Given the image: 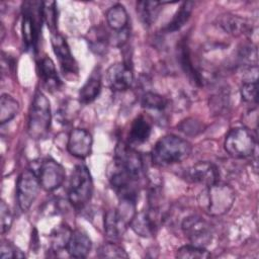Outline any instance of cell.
Returning <instances> with one entry per match:
<instances>
[{"instance_id":"cell-1","label":"cell","mask_w":259,"mask_h":259,"mask_svg":"<svg viewBox=\"0 0 259 259\" xmlns=\"http://www.w3.org/2000/svg\"><path fill=\"white\" fill-rule=\"evenodd\" d=\"M191 144L175 135H167L161 138L152 150V161L155 165L166 166L180 163L191 154Z\"/></svg>"},{"instance_id":"cell-2","label":"cell","mask_w":259,"mask_h":259,"mask_svg":"<svg viewBox=\"0 0 259 259\" xmlns=\"http://www.w3.org/2000/svg\"><path fill=\"white\" fill-rule=\"evenodd\" d=\"M52 121L51 104L47 96L36 91L28 112L27 133L31 139L44 138L50 131Z\"/></svg>"},{"instance_id":"cell-3","label":"cell","mask_w":259,"mask_h":259,"mask_svg":"<svg viewBox=\"0 0 259 259\" xmlns=\"http://www.w3.org/2000/svg\"><path fill=\"white\" fill-rule=\"evenodd\" d=\"M200 197V205L208 214L215 217L230 210L236 199V192L229 184L217 182L207 186Z\"/></svg>"},{"instance_id":"cell-4","label":"cell","mask_w":259,"mask_h":259,"mask_svg":"<svg viewBox=\"0 0 259 259\" xmlns=\"http://www.w3.org/2000/svg\"><path fill=\"white\" fill-rule=\"evenodd\" d=\"M42 20V2L26 1L23 3L21 31L26 49L37 50Z\"/></svg>"},{"instance_id":"cell-5","label":"cell","mask_w":259,"mask_h":259,"mask_svg":"<svg viewBox=\"0 0 259 259\" xmlns=\"http://www.w3.org/2000/svg\"><path fill=\"white\" fill-rule=\"evenodd\" d=\"M93 193V181L88 168L77 165L71 175L68 198L71 204L77 208H83L91 199Z\"/></svg>"},{"instance_id":"cell-6","label":"cell","mask_w":259,"mask_h":259,"mask_svg":"<svg viewBox=\"0 0 259 259\" xmlns=\"http://www.w3.org/2000/svg\"><path fill=\"white\" fill-rule=\"evenodd\" d=\"M224 147L233 158H248L256 150V138L247 127H234L227 134Z\"/></svg>"},{"instance_id":"cell-7","label":"cell","mask_w":259,"mask_h":259,"mask_svg":"<svg viewBox=\"0 0 259 259\" xmlns=\"http://www.w3.org/2000/svg\"><path fill=\"white\" fill-rule=\"evenodd\" d=\"M40 183L37 175L32 170L22 171L16 182V199L19 208L22 211H27L39 191Z\"/></svg>"},{"instance_id":"cell-8","label":"cell","mask_w":259,"mask_h":259,"mask_svg":"<svg viewBox=\"0 0 259 259\" xmlns=\"http://www.w3.org/2000/svg\"><path fill=\"white\" fill-rule=\"evenodd\" d=\"M181 229L191 245L205 248L212 240L210 225L199 215H189L181 224Z\"/></svg>"},{"instance_id":"cell-9","label":"cell","mask_w":259,"mask_h":259,"mask_svg":"<svg viewBox=\"0 0 259 259\" xmlns=\"http://www.w3.org/2000/svg\"><path fill=\"white\" fill-rule=\"evenodd\" d=\"M36 175L38 177L40 187L46 191H54L58 189L66 178L64 167L51 158H47L41 161Z\"/></svg>"},{"instance_id":"cell-10","label":"cell","mask_w":259,"mask_h":259,"mask_svg":"<svg viewBox=\"0 0 259 259\" xmlns=\"http://www.w3.org/2000/svg\"><path fill=\"white\" fill-rule=\"evenodd\" d=\"M114 165L137 178H140L144 170V163L141 154L131 146L123 143L118 144L115 148Z\"/></svg>"},{"instance_id":"cell-11","label":"cell","mask_w":259,"mask_h":259,"mask_svg":"<svg viewBox=\"0 0 259 259\" xmlns=\"http://www.w3.org/2000/svg\"><path fill=\"white\" fill-rule=\"evenodd\" d=\"M105 16L109 28L115 33L114 39L118 45H122L128 37L130 18L126 9L117 3L107 9Z\"/></svg>"},{"instance_id":"cell-12","label":"cell","mask_w":259,"mask_h":259,"mask_svg":"<svg viewBox=\"0 0 259 259\" xmlns=\"http://www.w3.org/2000/svg\"><path fill=\"white\" fill-rule=\"evenodd\" d=\"M184 178L188 182L202 184L207 187L219 182L220 171L213 163L206 161L198 162L186 169Z\"/></svg>"},{"instance_id":"cell-13","label":"cell","mask_w":259,"mask_h":259,"mask_svg":"<svg viewBox=\"0 0 259 259\" xmlns=\"http://www.w3.org/2000/svg\"><path fill=\"white\" fill-rule=\"evenodd\" d=\"M51 44L64 75H77L78 66L66 38L59 32H56L51 35Z\"/></svg>"},{"instance_id":"cell-14","label":"cell","mask_w":259,"mask_h":259,"mask_svg":"<svg viewBox=\"0 0 259 259\" xmlns=\"http://www.w3.org/2000/svg\"><path fill=\"white\" fill-rule=\"evenodd\" d=\"M106 81L113 91H124L128 89L134 81L132 67L126 63L111 65L106 71Z\"/></svg>"},{"instance_id":"cell-15","label":"cell","mask_w":259,"mask_h":259,"mask_svg":"<svg viewBox=\"0 0 259 259\" xmlns=\"http://www.w3.org/2000/svg\"><path fill=\"white\" fill-rule=\"evenodd\" d=\"M93 139L91 134L85 128H74L68 137V152L79 159H84L91 154Z\"/></svg>"},{"instance_id":"cell-16","label":"cell","mask_w":259,"mask_h":259,"mask_svg":"<svg viewBox=\"0 0 259 259\" xmlns=\"http://www.w3.org/2000/svg\"><path fill=\"white\" fill-rule=\"evenodd\" d=\"M158 210L152 206L149 210L136 212L130 227L137 235L147 238L155 234L158 228Z\"/></svg>"},{"instance_id":"cell-17","label":"cell","mask_w":259,"mask_h":259,"mask_svg":"<svg viewBox=\"0 0 259 259\" xmlns=\"http://www.w3.org/2000/svg\"><path fill=\"white\" fill-rule=\"evenodd\" d=\"M92 247L89 236L82 230H74L71 233L66 250L71 257L85 258Z\"/></svg>"},{"instance_id":"cell-18","label":"cell","mask_w":259,"mask_h":259,"mask_svg":"<svg viewBox=\"0 0 259 259\" xmlns=\"http://www.w3.org/2000/svg\"><path fill=\"white\" fill-rule=\"evenodd\" d=\"M37 72L44 85L51 91L58 90L62 82L58 76L54 62L48 56L42 57L37 63Z\"/></svg>"},{"instance_id":"cell-19","label":"cell","mask_w":259,"mask_h":259,"mask_svg":"<svg viewBox=\"0 0 259 259\" xmlns=\"http://www.w3.org/2000/svg\"><path fill=\"white\" fill-rule=\"evenodd\" d=\"M152 133V123L144 115L136 117L130 127L128 143L131 145H141L148 141Z\"/></svg>"},{"instance_id":"cell-20","label":"cell","mask_w":259,"mask_h":259,"mask_svg":"<svg viewBox=\"0 0 259 259\" xmlns=\"http://www.w3.org/2000/svg\"><path fill=\"white\" fill-rule=\"evenodd\" d=\"M178 60L180 63V66L184 73L188 76V78L196 85L202 84V78L200 73L196 70L194 67L192 60H191V54L189 51V48L187 44L182 40L178 46Z\"/></svg>"},{"instance_id":"cell-21","label":"cell","mask_w":259,"mask_h":259,"mask_svg":"<svg viewBox=\"0 0 259 259\" xmlns=\"http://www.w3.org/2000/svg\"><path fill=\"white\" fill-rule=\"evenodd\" d=\"M101 91V76L99 70L91 73L88 80L79 91V100L83 104H88L94 101Z\"/></svg>"},{"instance_id":"cell-22","label":"cell","mask_w":259,"mask_h":259,"mask_svg":"<svg viewBox=\"0 0 259 259\" xmlns=\"http://www.w3.org/2000/svg\"><path fill=\"white\" fill-rule=\"evenodd\" d=\"M127 224L119 215L116 209H109L104 215V231L108 238L118 239L127 228Z\"/></svg>"},{"instance_id":"cell-23","label":"cell","mask_w":259,"mask_h":259,"mask_svg":"<svg viewBox=\"0 0 259 259\" xmlns=\"http://www.w3.org/2000/svg\"><path fill=\"white\" fill-rule=\"evenodd\" d=\"M87 41L93 53L103 55L110 41V35L105 28L101 26H94L87 33Z\"/></svg>"},{"instance_id":"cell-24","label":"cell","mask_w":259,"mask_h":259,"mask_svg":"<svg viewBox=\"0 0 259 259\" xmlns=\"http://www.w3.org/2000/svg\"><path fill=\"white\" fill-rule=\"evenodd\" d=\"M219 25L228 33L238 35L242 33H247L250 30L248 22L238 15L233 14H223L219 17Z\"/></svg>"},{"instance_id":"cell-25","label":"cell","mask_w":259,"mask_h":259,"mask_svg":"<svg viewBox=\"0 0 259 259\" xmlns=\"http://www.w3.org/2000/svg\"><path fill=\"white\" fill-rule=\"evenodd\" d=\"M193 6H194V3L192 1L183 2L182 5L174 14L173 18L164 27V30L166 32H174L179 30L181 27H183L184 24H186V22L190 18V15L193 10Z\"/></svg>"},{"instance_id":"cell-26","label":"cell","mask_w":259,"mask_h":259,"mask_svg":"<svg viewBox=\"0 0 259 259\" xmlns=\"http://www.w3.org/2000/svg\"><path fill=\"white\" fill-rule=\"evenodd\" d=\"M161 5H162L161 2H155V1L137 2V12L144 25L150 26L155 22V20L157 19L160 13Z\"/></svg>"},{"instance_id":"cell-27","label":"cell","mask_w":259,"mask_h":259,"mask_svg":"<svg viewBox=\"0 0 259 259\" xmlns=\"http://www.w3.org/2000/svg\"><path fill=\"white\" fill-rule=\"evenodd\" d=\"M19 112V103L9 94H2L0 98V122L4 124L13 119Z\"/></svg>"},{"instance_id":"cell-28","label":"cell","mask_w":259,"mask_h":259,"mask_svg":"<svg viewBox=\"0 0 259 259\" xmlns=\"http://www.w3.org/2000/svg\"><path fill=\"white\" fill-rule=\"evenodd\" d=\"M141 104L144 108L162 111L167 107L168 100L160 94L154 92H146L141 98Z\"/></svg>"},{"instance_id":"cell-29","label":"cell","mask_w":259,"mask_h":259,"mask_svg":"<svg viewBox=\"0 0 259 259\" xmlns=\"http://www.w3.org/2000/svg\"><path fill=\"white\" fill-rule=\"evenodd\" d=\"M176 257L180 259H206L210 257V253L202 247L185 245L177 250Z\"/></svg>"},{"instance_id":"cell-30","label":"cell","mask_w":259,"mask_h":259,"mask_svg":"<svg viewBox=\"0 0 259 259\" xmlns=\"http://www.w3.org/2000/svg\"><path fill=\"white\" fill-rule=\"evenodd\" d=\"M57 7L56 2L47 1L42 2V17L44 21L47 23L48 28L51 30V33H56L58 28V16H57Z\"/></svg>"},{"instance_id":"cell-31","label":"cell","mask_w":259,"mask_h":259,"mask_svg":"<svg viewBox=\"0 0 259 259\" xmlns=\"http://www.w3.org/2000/svg\"><path fill=\"white\" fill-rule=\"evenodd\" d=\"M72 231L67 226H60L52 234V248L54 251L66 249Z\"/></svg>"},{"instance_id":"cell-32","label":"cell","mask_w":259,"mask_h":259,"mask_svg":"<svg viewBox=\"0 0 259 259\" xmlns=\"http://www.w3.org/2000/svg\"><path fill=\"white\" fill-rule=\"evenodd\" d=\"M98 257L100 258H127L126 252L115 243H105L98 250Z\"/></svg>"},{"instance_id":"cell-33","label":"cell","mask_w":259,"mask_h":259,"mask_svg":"<svg viewBox=\"0 0 259 259\" xmlns=\"http://www.w3.org/2000/svg\"><path fill=\"white\" fill-rule=\"evenodd\" d=\"M177 127L180 132L184 133L185 135L196 136L199 133L203 132L204 125L200 120H198L196 118H193V117H189V118H186L183 121H181L177 125Z\"/></svg>"},{"instance_id":"cell-34","label":"cell","mask_w":259,"mask_h":259,"mask_svg":"<svg viewBox=\"0 0 259 259\" xmlns=\"http://www.w3.org/2000/svg\"><path fill=\"white\" fill-rule=\"evenodd\" d=\"M242 99L253 103L257 101V80H245L240 89Z\"/></svg>"},{"instance_id":"cell-35","label":"cell","mask_w":259,"mask_h":259,"mask_svg":"<svg viewBox=\"0 0 259 259\" xmlns=\"http://www.w3.org/2000/svg\"><path fill=\"white\" fill-rule=\"evenodd\" d=\"M239 60L242 64L252 67V63H257V50L252 46H244L239 52Z\"/></svg>"},{"instance_id":"cell-36","label":"cell","mask_w":259,"mask_h":259,"mask_svg":"<svg viewBox=\"0 0 259 259\" xmlns=\"http://www.w3.org/2000/svg\"><path fill=\"white\" fill-rule=\"evenodd\" d=\"M0 221H1V233L5 234L11 228L13 217L5 201H1L0 203Z\"/></svg>"},{"instance_id":"cell-37","label":"cell","mask_w":259,"mask_h":259,"mask_svg":"<svg viewBox=\"0 0 259 259\" xmlns=\"http://www.w3.org/2000/svg\"><path fill=\"white\" fill-rule=\"evenodd\" d=\"M25 255L14 245L9 242H3L1 244L0 257L1 258H23Z\"/></svg>"}]
</instances>
